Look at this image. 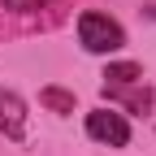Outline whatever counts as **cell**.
Returning a JSON list of instances; mask_svg holds the SVG:
<instances>
[{
  "mask_svg": "<svg viewBox=\"0 0 156 156\" xmlns=\"http://www.w3.org/2000/svg\"><path fill=\"white\" fill-rule=\"evenodd\" d=\"M78 44L87 52H95V56H108V52L126 48V30H122V22H113L108 13L87 9V13H78Z\"/></svg>",
  "mask_w": 156,
  "mask_h": 156,
  "instance_id": "obj_1",
  "label": "cell"
},
{
  "mask_svg": "<svg viewBox=\"0 0 156 156\" xmlns=\"http://www.w3.org/2000/svg\"><path fill=\"white\" fill-rule=\"evenodd\" d=\"M39 104L65 117V113H74V91H61V87H44V91H39Z\"/></svg>",
  "mask_w": 156,
  "mask_h": 156,
  "instance_id": "obj_6",
  "label": "cell"
},
{
  "mask_svg": "<svg viewBox=\"0 0 156 156\" xmlns=\"http://www.w3.org/2000/svg\"><path fill=\"white\" fill-rule=\"evenodd\" d=\"M104 95H108V100H122V104H130L134 113H147V108H152V91H147L143 83H126V87H104Z\"/></svg>",
  "mask_w": 156,
  "mask_h": 156,
  "instance_id": "obj_4",
  "label": "cell"
},
{
  "mask_svg": "<svg viewBox=\"0 0 156 156\" xmlns=\"http://www.w3.org/2000/svg\"><path fill=\"white\" fill-rule=\"evenodd\" d=\"M5 9H13V13H35V9H44V0H5Z\"/></svg>",
  "mask_w": 156,
  "mask_h": 156,
  "instance_id": "obj_7",
  "label": "cell"
},
{
  "mask_svg": "<svg viewBox=\"0 0 156 156\" xmlns=\"http://www.w3.org/2000/svg\"><path fill=\"white\" fill-rule=\"evenodd\" d=\"M87 134L95 143L126 147L130 143V122H126V113H117V108H91L87 113Z\"/></svg>",
  "mask_w": 156,
  "mask_h": 156,
  "instance_id": "obj_2",
  "label": "cell"
},
{
  "mask_svg": "<svg viewBox=\"0 0 156 156\" xmlns=\"http://www.w3.org/2000/svg\"><path fill=\"white\" fill-rule=\"evenodd\" d=\"M0 134L13 143H22V134H26V104L9 87H0Z\"/></svg>",
  "mask_w": 156,
  "mask_h": 156,
  "instance_id": "obj_3",
  "label": "cell"
},
{
  "mask_svg": "<svg viewBox=\"0 0 156 156\" xmlns=\"http://www.w3.org/2000/svg\"><path fill=\"white\" fill-rule=\"evenodd\" d=\"M126 83H143V65L134 61H117L104 69V87H126Z\"/></svg>",
  "mask_w": 156,
  "mask_h": 156,
  "instance_id": "obj_5",
  "label": "cell"
}]
</instances>
